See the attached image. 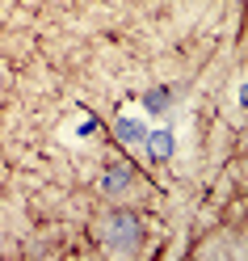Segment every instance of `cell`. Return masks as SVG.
Here are the masks:
<instances>
[{
  "label": "cell",
  "mask_w": 248,
  "mask_h": 261,
  "mask_svg": "<svg viewBox=\"0 0 248 261\" xmlns=\"http://www.w3.org/2000/svg\"><path fill=\"white\" fill-rule=\"evenodd\" d=\"M101 240L109 244V249H118V253H130V249H139V219L130 215V211H109V215L101 219Z\"/></svg>",
  "instance_id": "obj_1"
},
{
  "label": "cell",
  "mask_w": 248,
  "mask_h": 261,
  "mask_svg": "<svg viewBox=\"0 0 248 261\" xmlns=\"http://www.w3.org/2000/svg\"><path fill=\"white\" fill-rule=\"evenodd\" d=\"M118 135H122L126 143H143V126L130 122V118H122V122H118Z\"/></svg>",
  "instance_id": "obj_2"
},
{
  "label": "cell",
  "mask_w": 248,
  "mask_h": 261,
  "mask_svg": "<svg viewBox=\"0 0 248 261\" xmlns=\"http://www.w3.org/2000/svg\"><path fill=\"white\" fill-rule=\"evenodd\" d=\"M114 177H109V181H105V190H122L126 186V169H109Z\"/></svg>",
  "instance_id": "obj_3"
},
{
  "label": "cell",
  "mask_w": 248,
  "mask_h": 261,
  "mask_svg": "<svg viewBox=\"0 0 248 261\" xmlns=\"http://www.w3.org/2000/svg\"><path fill=\"white\" fill-rule=\"evenodd\" d=\"M164 101H169V93H152V97H147V110L160 114V110H164Z\"/></svg>",
  "instance_id": "obj_4"
}]
</instances>
